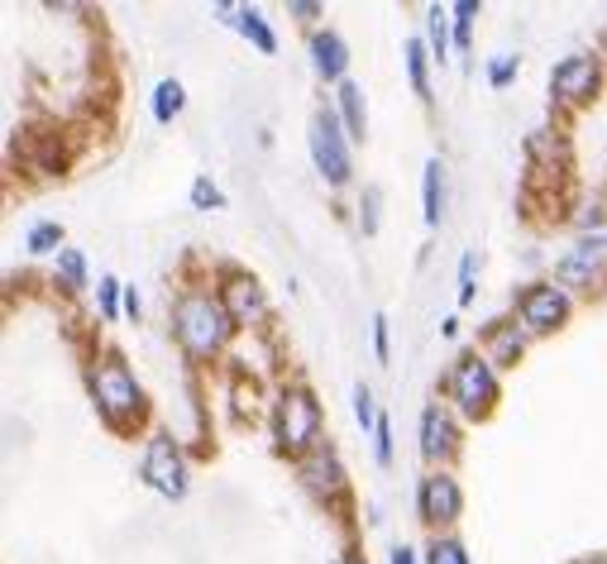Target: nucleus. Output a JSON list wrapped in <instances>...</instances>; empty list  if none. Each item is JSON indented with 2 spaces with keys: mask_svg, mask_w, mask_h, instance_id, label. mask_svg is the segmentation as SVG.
Segmentation results:
<instances>
[{
  "mask_svg": "<svg viewBox=\"0 0 607 564\" xmlns=\"http://www.w3.org/2000/svg\"><path fill=\"white\" fill-rule=\"evenodd\" d=\"M172 326H178V340L192 359H211L230 340V330H235L225 301H215L206 292H187L178 301V311H172Z\"/></svg>",
  "mask_w": 607,
  "mask_h": 564,
  "instance_id": "f257e3e1",
  "label": "nucleus"
},
{
  "mask_svg": "<svg viewBox=\"0 0 607 564\" xmlns=\"http://www.w3.org/2000/svg\"><path fill=\"white\" fill-rule=\"evenodd\" d=\"M92 397H96V407L110 426H125L129 416H139V407H143V393H139L135 373H129L120 359H100V369L92 373Z\"/></svg>",
  "mask_w": 607,
  "mask_h": 564,
  "instance_id": "f03ea898",
  "label": "nucleus"
},
{
  "mask_svg": "<svg viewBox=\"0 0 607 564\" xmlns=\"http://www.w3.org/2000/svg\"><path fill=\"white\" fill-rule=\"evenodd\" d=\"M273 430H278V445H283L287 455L307 459V455L316 450V440H321V407L311 402V393H301V387L283 393Z\"/></svg>",
  "mask_w": 607,
  "mask_h": 564,
  "instance_id": "7ed1b4c3",
  "label": "nucleus"
},
{
  "mask_svg": "<svg viewBox=\"0 0 607 564\" xmlns=\"http://www.w3.org/2000/svg\"><path fill=\"white\" fill-rule=\"evenodd\" d=\"M450 397L459 402L465 416H488L498 402V379H493V364L479 354H465L450 373Z\"/></svg>",
  "mask_w": 607,
  "mask_h": 564,
  "instance_id": "20e7f679",
  "label": "nucleus"
},
{
  "mask_svg": "<svg viewBox=\"0 0 607 564\" xmlns=\"http://www.w3.org/2000/svg\"><path fill=\"white\" fill-rule=\"evenodd\" d=\"M350 135H340V120L336 115H326V110H316L311 115V158H316V168H321V178L330 187H344L350 182V143H344Z\"/></svg>",
  "mask_w": 607,
  "mask_h": 564,
  "instance_id": "39448f33",
  "label": "nucleus"
},
{
  "mask_svg": "<svg viewBox=\"0 0 607 564\" xmlns=\"http://www.w3.org/2000/svg\"><path fill=\"white\" fill-rule=\"evenodd\" d=\"M143 479H149V488H158L163 498H182V493H187L182 450H178V445H172L168 436H153V440H149V455H143Z\"/></svg>",
  "mask_w": 607,
  "mask_h": 564,
  "instance_id": "423d86ee",
  "label": "nucleus"
},
{
  "mask_svg": "<svg viewBox=\"0 0 607 564\" xmlns=\"http://www.w3.org/2000/svg\"><path fill=\"white\" fill-rule=\"evenodd\" d=\"M522 321L536 330V336H551V330L565 326V316H569V297L560 292L555 283H536V287H526L522 292Z\"/></svg>",
  "mask_w": 607,
  "mask_h": 564,
  "instance_id": "0eeeda50",
  "label": "nucleus"
},
{
  "mask_svg": "<svg viewBox=\"0 0 607 564\" xmlns=\"http://www.w3.org/2000/svg\"><path fill=\"white\" fill-rule=\"evenodd\" d=\"M551 86H555L560 100H569V106H584V100H594V92H598L594 57H565V63L551 72Z\"/></svg>",
  "mask_w": 607,
  "mask_h": 564,
  "instance_id": "6e6552de",
  "label": "nucleus"
},
{
  "mask_svg": "<svg viewBox=\"0 0 607 564\" xmlns=\"http://www.w3.org/2000/svg\"><path fill=\"white\" fill-rule=\"evenodd\" d=\"M459 508H465V493H459V483L450 479V473H430V479H422V517L426 522H455Z\"/></svg>",
  "mask_w": 607,
  "mask_h": 564,
  "instance_id": "1a4fd4ad",
  "label": "nucleus"
},
{
  "mask_svg": "<svg viewBox=\"0 0 607 564\" xmlns=\"http://www.w3.org/2000/svg\"><path fill=\"white\" fill-rule=\"evenodd\" d=\"M225 311L235 326H258L268 316V301H264V287H258L254 278H244V273H235V278L225 283Z\"/></svg>",
  "mask_w": 607,
  "mask_h": 564,
  "instance_id": "9d476101",
  "label": "nucleus"
},
{
  "mask_svg": "<svg viewBox=\"0 0 607 564\" xmlns=\"http://www.w3.org/2000/svg\"><path fill=\"white\" fill-rule=\"evenodd\" d=\"M301 483H307L316 498H340V493H344V469H340L336 450L316 445V450L301 459Z\"/></svg>",
  "mask_w": 607,
  "mask_h": 564,
  "instance_id": "9b49d317",
  "label": "nucleus"
},
{
  "mask_svg": "<svg viewBox=\"0 0 607 564\" xmlns=\"http://www.w3.org/2000/svg\"><path fill=\"white\" fill-rule=\"evenodd\" d=\"M311 57H316V72H321L326 82H340V86H344L350 49H344V39L336 34V29H321V34H311Z\"/></svg>",
  "mask_w": 607,
  "mask_h": 564,
  "instance_id": "f8f14e48",
  "label": "nucleus"
},
{
  "mask_svg": "<svg viewBox=\"0 0 607 564\" xmlns=\"http://www.w3.org/2000/svg\"><path fill=\"white\" fill-rule=\"evenodd\" d=\"M422 455L426 459L455 455V422L440 407H426V416H422Z\"/></svg>",
  "mask_w": 607,
  "mask_h": 564,
  "instance_id": "ddd939ff",
  "label": "nucleus"
},
{
  "mask_svg": "<svg viewBox=\"0 0 607 564\" xmlns=\"http://www.w3.org/2000/svg\"><path fill=\"white\" fill-rule=\"evenodd\" d=\"M598 264H603V254L594 249V244H584V249H574L569 258H560V264H555V278L565 283V287H584V283L598 273Z\"/></svg>",
  "mask_w": 607,
  "mask_h": 564,
  "instance_id": "4468645a",
  "label": "nucleus"
},
{
  "mask_svg": "<svg viewBox=\"0 0 607 564\" xmlns=\"http://www.w3.org/2000/svg\"><path fill=\"white\" fill-rule=\"evenodd\" d=\"M340 115H344V135L350 139H364L369 135V110H364V92L354 82L340 86Z\"/></svg>",
  "mask_w": 607,
  "mask_h": 564,
  "instance_id": "2eb2a0df",
  "label": "nucleus"
},
{
  "mask_svg": "<svg viewBox=\"0 0 607 564\" xmlns=\"http://www.w3.org/2000/svg\"><path fill=\"white\" fill-rule=\"evenodd\" d=\"M422 201H426V225H440V215H445V168H440V158H430L426 163V182H422Z\"/></svg>",
  "mask_w": 607,
  "mask_h": 564,
  "instance_id": "dca6fc26",
  "label": "nucleus"
},
{
  "mask_svg": "<svg viewBox=\"0 0 607 564\" xmlns=\"http://www.w3.org/2000/svg\"><path fill=\"white\" fill-rule=\"evenodd\" d=\"M235 24L244 29V39H254L258 53H278V39H273V29L264 24V14L258 10H235Z\"/></svg>",
  "mask_w": 607,
  "mask_h": 564,
  "instance_id": "f3484780",
  "label": "nucleus"
},
{
  "mask_svg": "<svg viewBox=\"0 0 607 564\" xmlns=\"http://www.w3.org/2000/svg\"><path fill=\"white\" fill-rule=\"evenodd\" d=\"M178 110H182V82H158V92H153V120L168 125Z\"/></svg>",
  "mask_w": 607,
  "mask_h": 564,
  "instance_id": "a211bd4d",
  "label": "nucleus"
},
{
  "mask_svg": "<svg viewBox=\"0 0 607 564\" xmlns=\"http://www.w3.org/2000/svg\"><path fill=\"white\" fill-rule=\"evenodd\" d=\"M450 10H440V6H430V14H426V29H430V49H436V57L445 63L450 57Z\"/></svg>",
  "mask_w": 607,
  "mask_h": 564,
  "instance_id": "6ab92c4d",
  "label": "nucleus"
},
{
  "mask_svg": "<svg viewBox=\"0 0 607 564\" xmlns=\"http://www.w3.org/2000/svg\"><path fill=\"white\" fill-rule=\"evenodd\" d=\"M493 359L498 364H517V359H522V336H517V326L493 330Z\"/></svg>",
  "mask_w": 607,
  "mask_h": 564,
  "instance_id": "aec40b11",
  "label": "nucleus"
},
{
  "mask_svg": "<svg viewBox=\"0 0 607 564\" xmlns=\"http://www.w3.org/2000/svg\"><path fill=\"white\" fill-rule=\"evenodd\" d=\"M407 77H412V92L416 96L430 92V86H426V49H422V39L407 43Z\"/></svg>",
  "mask_w": 607,
  "mask_h": 564,
  "instance_id": "412c9836",
  "label": "nucleus"
},
{
  "mask_svg": "<svg viewBox=\"0 0 607 564\" xmlns=\"http://www.w3.org/2000/svg\"><path fill=\"white\" fill-rule=\"evenodd\" d=\"M192 206H196V211H215V206H225L221 187H215L211 178H196V182H192Z\"/></svg>",
  "mask_w": 607,
  "mask_h": 564,
  "instance_id": "4be33fe9",
  "label": "nucleus"
},
{
  "mask_svg": "<svg viewBox=\"0 0 607 564\" xmlns=\"http://www.w3.org/2000/svg\"><path fill=\"white\" fill-rule=\"evenodd\" d=\"M379 201H383V192H379V187H369L364 206H359V225H364V235H379Z\"/></svg>",
  "mask_w": 607,
  "mask_h": 564,
  "instance_id": "5701e85b",
  "label": "nucleus"
},
{
  "mask_svg": "<svg viewBox=\"0 0 607 564\" xmlns=\"http://www.w3.org/2000/svg\"><path fill=\"white\" fill-rule=\"evenodd\" d=\"M57 268H63V278L72 287H82L86 283V264H82V254L77 249H57Z\"/></svg>",
  "mask_w": 607,
  "mask_h": 564,
  "instance_id": "b1692460",
  "label": "nucleus"
},
{
  "mask_svg": "<svg viewBox=\"0 0 607 564\" xmlns=\"http://www.w3.org/2000/svg\"><path fill=\"white\" fill-rule=\"evenodd\" d=\"M430 564H469V555L459 541H436L430 545Z\"/></svg>",
  "mask_w": 607,
  "mask_h": 564,
  "instance_id": "393cba45",
  "label": "nucleus"
},
{
  "mask_svg": "<svg viewBox=\"0 0 607 564\" xmlns=\"http://www.w3.org/2000/svg\"><path fill=\"white\" fill-rule=\"evenodd\" d=\"M473 14H479V6H473V0H459V6H455V39H459V49H465V43H469Z\"/></svg>",
  "mask_w": 607,
  "mask_h": 564,
  "instance_id": "a878e982",
  "label": "nucleus"
},
{
  "mask_svg": "<svg viewBox=\"0 0 607 564\" xmlns=\"http://www.w3.org/2000/svg\"><path fill=\"white\" fill-rule=\"evenodd\" d=\"M354 416H359V426H364V430L379 426V416H373V393H369L364 383L354 387Z\"/></svg>",
  "mask_w": 607,
  "mask_h": 564,
  "instance_id": "bb28decb",
  "label": "nucleus"
},
{
  "mask_svg": "<svg viewBox=\"0 0 607 564\" xmlns=\"http://www.w3.org/2000/svg\"><path fill=\"white\" fill-rule=\"evenodd\" d=\"M512 77H517V57H512V53H498L493 63H488V82H493V86H508Z\"/></svg>",
  "mask_w": 607,
  "mask_h": 564,
  "instance_id": "cd10ccee",
  "label": "nucleus"
},
{
  "mask_svg": "<svg viewBox=\"0 0 607 564\" xmlns=\"http://www.w3.org/2000/svg\"><path fill=\"white\" fill-rule=\"evenodd\" d=\"M57 240H63V230H57V225H34V230H29V249H34V254H49Z\"/></svg>",
  "mask_w": 607,
  "mask_h": 564,
  "instance_id": "c85d7f7f",
  "label": "nucleus"
},
{
  "mask_svg": "<svg viewBox=\"0 0 607 564\" xmlns=\"http://www.w3.org/2000/svg\"><path fill=\"white\" fill-rule=\"evenodd\" d=\"M473 264H479L473 254H465V264H459V307H469L473 301Z\"/></svg>",
  "mask_w": 607,
  "mask_h": 564,
  "instance_id": "c756f323",
  "label": "nucleus"
},
{
  "mask_svg": "<svg viewBox=\"0 0 607 564\" xmlns=\"http://www.w3.org/2000/svg\"><path fill=\"white\" fill-rule=\"evenodd\" d=\"M373 450H379V465H387L393 459V430H387V416H379V426H373Z\"/></svg>",
  "mask_w": 607,
  "mask_h": 564,
  "instance_id": "7c9ffc66",
  "label": "nucleus"
},
{
  "mask_svg": "<svg viewBox=\"0 0 607 564\" xmlns=\"http://www.w3.org/2000/svg\"><path fill=\"white\" fill-rule=\"evenodd\" d=\"M115 301H120V283L100 278V316H106V321H115Z\"/></svg>",
  "mask_w": 607,
  "mask_h": 564,
  "instance_id": "2f4dec72",
  "label": "nucleus"
},
{
  "mask_svg": "<svg viewBox=\"0 0 607 564\" xmlns=\"http://www.w3.org/2000/svg\"><path fill=\"white\" fill-rule=\"evenodd\" d=\"M373 354L387 364V316H373Z\"/></svg>",
  "mask_w": 607,
  "mask_h": 564,
  "instance_id": "473e14b6",
  "label": "nucleus"
},
{
  "mask_svg": "<svg viewBox=\"0 0 607 564\" xmlns=\"http://www.w3.org/2000/svg\"><path fill=\"white\" fill-rule=\"evenodd\" d=\"M125 311H129V316H139V292H135V287L125 292Z\"/></svg>",
  "mask_w": 607,
  "mask_h": 564,
  "instance_id": "72a5a7b5",
  "label": "nucleus"
},
{
  "mask_svg": "<svg viewBox=\"0 0 607 564\" xmlns=\"http://www.w3.org/2000/svg\"><path fill=\"white\" fill-rule=\"evenodd\" d=\"M393 564H416V555L407 551V545H397V551H393Z\"/></svg>",
  "mask_w": 607,
  "mask_h": 564,
  "instance_id": "f704fd0d",
  "label": "nucleus"
},
{
  "mask_svg": "<svg viewBox=\"0 0 607 564\" xmlns=\"http://www.w3.org/2000/svg\"><path fill=\"white\" fill-rule=\"evenodd\" d=\"M292 14H307V20H311V14H321V6H307V0H297Z\"/></svg>",
  "mask_w": 607,
  "mask_h": 564,
  "instance_id": "c9c22d12",
  "label": "nucleus"
},
{
  "mask_svg": "<svg viewBox=\"0 0 607 564\" xmlns=\"http://www.w3.org/2000/svg\"><path fill=\"white\" fill-rule=\"evenodd\" d=\"M340 564H364V560H354V555H350V560H340Z\"/></svg>",
  "mask_w": 607,
  "mask_h": 564,
  "instance_id": "e433bc0d",
  "label": "nucleus"
},
{
  "mask_svg": "<svg viewBox=\"0 0 607 564\" xmlns=\"http://www.w3.org/2000/svg\"><path fill=\"white\" fill-rule=\"evenodd\" d=\"M584 564H598V560H584Z\"/></svg>",
  "mask_w": 607,
  "mask_h": 564,
  "instance_id": "4c0bfd02",
  "label": "nucleus"
}]
</instances>
